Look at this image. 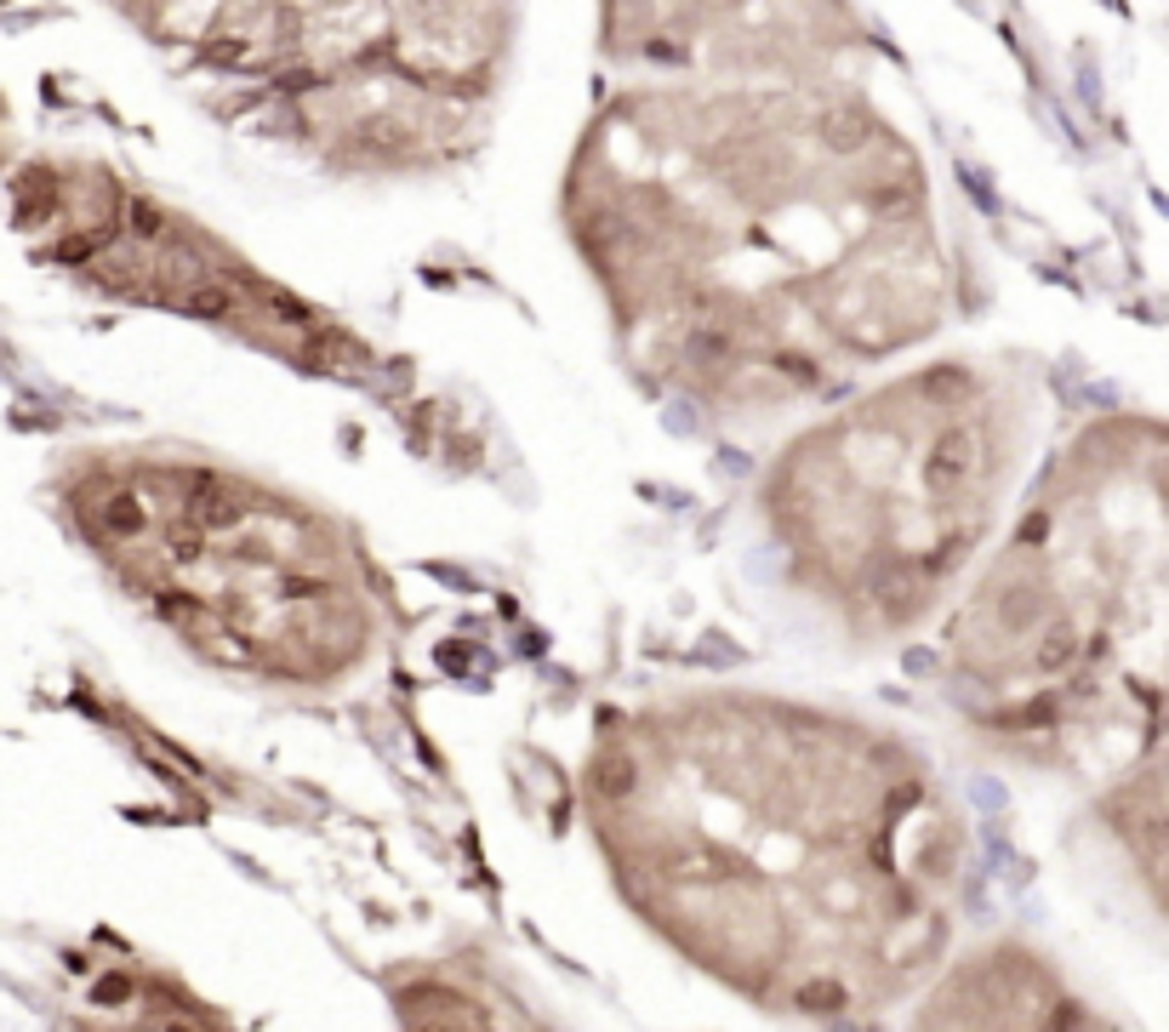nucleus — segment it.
<instances>
[{
    "label": "nucleus",
    "mask_w": 1169,
    "mask_h": 1032,
    "mask_svg": "<svg viewBox=\"0 0 1169 1032\" xmlns=\"http://www.w3.org/2000/svg\"><path fill=\"white\" fill-rule=\"evenodd\" d=\"M565 223L627 354L719 411L810 406L947 320L924 160L845 75L616 91Z\"/></svg>",
    "instance_id": "obj_1"
},
{
    "label": "nucleus",
    "mask_w": 1169,
    "mask_h": 1032,
    "mask_svg": "<svg viewBox=\"0 0 1169 1032\" xmlns=\"http://www.w3.org/2000/svg\"><path fill=\"white\" fill-rule=\"evenodd\" d=\"M582 794L633 918L737 999L856 1021L947 958L958 805L918 748L856 713L662 697L605 724Z\"/></svg>",
    "instance_id": "obj_2"
},
{
    "label": "nucleus",
    "mask_w": 1169,
    "mask_h": 1032,
    "mask_svg": "<svg viewBox=\"0 0 1169 1032\" xmlns=\"http://www.w3.org/2000/svg\"><path fill=\"white\" fill-rule=\"evenodd\" d=\"M1169 439L1090 422L1039 468L947 616L964 730L1044 776H1112L1169 736Z\"/></svg>",
    "instance_id": "obj_3"
},
{
    "label": "nucleus",
    "mask_w": 1169,
    "mask_h": 1032,
    "mask_svg": "<svg viewBox=\"0 0 1169 1032\" xmlns=\"http://www.w3.org/2000/svg\"><path fill=\"white\" fill-rule=\"evenodd\" d=\"M1033 411L987 360H931L805 428L759 485L788 587L861 645L953 605L1027 468Z\"/></svg>",
    "instance_id": "obj_4"
},
{
    "label": "nucleus",
    "mask_w": 1169,
    "mask_h": 1032,
    "mask_svg": "<svg viewBox=\"0 0 1169 1032\" xmlns=\"http://www.w3.org/2000/svg\"><path fill=\"white\" fill-rule=\"evenodd\" d=\"M80 543L201 662L263 684H337L377 645V587L320 508L172 451L80 457Z\"/></svg>",
    "instance_id": "obj_5"
},
{
    "label": "nucleus",
    "mask_w": 1169,
    "mask_h": 1032,
    "mask_svg": "<svg viewBox=\"0 0 1169 1032\" xmlns=\"http://www.w3.org/2000/svg\"><path fill=\"white\" fill-rule=\"evenodd\" d=\"M257 126L331 160H446L491 104L514 0H115Z\"/></svg>",
    "instance_id": "obj_6"
},
{
    "label": "nucleus",
    "mask_w": 1169,
    "mask_h": 1032,
    "mask_svg": "<svg viewBox=\"0 0 1169 1032\" xmlns=\"http://www.w3.org/2000/svg\"><path fill=\"white\" fill-rule=\"evenodd\" d=\"M611 52L662 80L839 75L861 52L845 0H605Z\"/></svg>",
    "instance_id": "obj_7"
}]
</instances>
